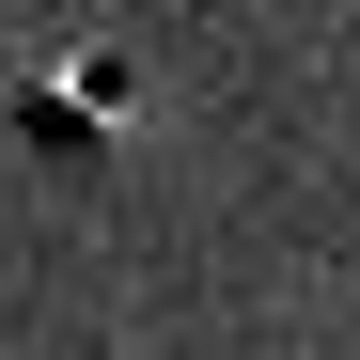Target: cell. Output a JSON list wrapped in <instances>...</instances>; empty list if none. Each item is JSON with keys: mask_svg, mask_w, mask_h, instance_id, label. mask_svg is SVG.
Wrapping results in <instances>:
<instances>
[{"mask_svg": "<svg viewBox=\"0 0 360 360\" xmlns=\"http://www.w3.org/2000/svg\"><path fill=\"white\" fill-rule=\"evenodd\" d=\"M63 110V126H126V63L110 47H63V63H32V126Z\"/></svg>", "mask_w": 360, "mask_h": 360, "instance_id": "obj_1", "label": "cell"}]
</instances>
